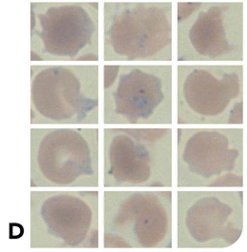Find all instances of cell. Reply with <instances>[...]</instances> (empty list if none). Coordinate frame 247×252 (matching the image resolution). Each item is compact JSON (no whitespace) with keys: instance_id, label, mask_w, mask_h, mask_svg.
I'll list each match as a JSON object with an SVG mask.
<instances>
[{"instance_id":"6da1fadb","label":"cell","mask_w":247,"mask_h":252,"mask_svg":"<svg viewBox=\"0 0 247 252\" xmlns=\"http://www.w3.org/2000/svg\"><path fill=\"white\" fill-rule=\"evenodd\" d=\"M176 126H105L103 188L175 187Z\"/></svg>"},{"instance_id":"7a4b0ae2","label":"cell","mask_w":247,"mask_h":252,"mask_svg":"<svg viewBox=\"0 0 247 252\" xmlns=\"http://www.w3.org/2000/svg\"><path fill=\"white\" fill-rule=\"evenodd\" d=\"M176 127L174 189H246V126Z\"/></svg>"},{"instance_id":"3957f363","label":"cell","mask_w":247,"mask_h":252,"mask_svg":"<svg viewBox=\"0 0 247 252\" xmlns=\"http://www.w3.org/2000/svg\"><path fill=\"white\" fill-rule=\"evenodd\" d=\"M246 189H173V250H227L246 230Z\"/></svg>"},{"instance_id":"277c9868","label":"cell","mask_w":247,"mask_h":252,"mask_svg":"<svg viewBox=\"0 0 247 252\" xmlns=\"http://www.w3.org/2000/svg\"><path fill=\"white\" fill-rule=\"evenodd\" d=\"M173 189L105 188L104 247L173 250Z\"/></svg>"},{"instance_id":"5b68a950","label":"cell","mask_w":247,"mask_h":252,"mask_svg":"<svg viewBox=\"0 0 247 252\" xmlns=\"http://www.w3.org/2000/svg\"><path fill=\"white\" fill-rule=\"evenodd\" d=\"M241 88L235 70L192 69L182 85L185 107L175 111V126H246Z\"/></svg>"},{"instance_id":"8992f818","label":"cell","mask_w":247,"mask_h":252,"mask_svg":"<svg viewBox=\"0 0 247 252\" xmlns=\"http://www.w3.org/2000/svg\"><path fill=\"white\" fill-rule=\"evenodd\" d=\"M113 109L106 126H175V111L162 79L144 68L133 67L116 75Z\"/></svg>"},{"instance_id":"52a82bcc","label":"cell","mask_w":247,"mask_h":252,"mask_svg":"<svg viewBox=\"0 0 247 252\" xmlns=\"http://www.w3.org/2000/svg\"><path fill=\"white\" fill-rule=\"evenodd\" d=\"M110 33L114 52L128 60L154 57L171 42L170 23L159 8L143 7L124 13Z\"/></svg>"},{"instance_id":"ba28073f","label":"cell","mask_w":247,"mask_h":252,"mask_svg":"<svg viewBox=\"0 0 247 252\" xmlns=\"http://www.w3.org/2000/svg\"><path fill=\"white\" fill-rule=\"evenodd\" d=\"M75 130L52 129L40 145L39 167L55 186L73 185L80 176L93 172L91 148Z\"/></svg>"},{"instance_id":"9c48e42d","label":"cell","mask_w":247,"mask_h":252,"mask_svg":"<svg viewBox=\"0 0 247 252\" xmlns=\"http://www.w3.org/2000/svg\"><path fill=\"white\" fill-rule=\"evenodd\" d=\"M37 111L54 121H63L77 112L79 83L68 69L55 67L41 71L32 86Z\"/></svg>"},{"instance_id":"30bf717a","label":"cell","mask_w":247,"mask_h":252,"mask_svg":"<svg viewBox=\"0 0 247 252\" xmlns=\"http://www.w3.org/2000/svg\"><path fill=\"white\" fill-rule=\"evenodd\" d=\"M43 218L49 231L68 246H77L90 230L93 212L79 197L61 194L50 197L43 205Z\"/></svg>"},{"instance_id":"8fae6325","label":"cell","mask_w":247,"mask_h":252,"mask_svg":"<svg viewBox=\"0 0 247 252\" xmlns=\"http://www.w3.org/2000/svg\"><path fill=\"white\" fill-rule=\"evenodd\" d=\"M75 8V7H74ZM65 24L60 8L52 10L45 15L43 24V40L47 50L55 56H74L88 42L93 34V21L81 10L69 23L70 7H65ZM74 11V10H73ZM73 14V13H72Z\"/></svg>"},{"instance_id":"7c38bea8","label":"cell","mask_w":247,"mask_h":252,"mask_svg":"<svg viewBox=\"0 0 247 252\" xmlns=\"http://www.w3.org/2000/svg\"><path fill=\"white\" fill-rule=\"evenodd\" d=\"M220 14L218 8H211L200 15L189 31L190 42L196 53L201 56L217 59L227 56L231 51Z\"/></svg>"},{"instance_id":"4fadbf2b","label":"cell","mask_w":247,"mask_h":252,"mask_svg":"<svg viewBox=\"0 0 247 252\" xmlns=\"http://www.w3.org/2000/svg\"><path fill=\"white\" fill-rule=\"evenodd\" d=\"M194 4H189V3H186V4H180L179 5V20H182V19H185L187 17V15L189 14H191L195 9V7H199L200 5L198 6H195L194 8H191Z\"/></svg>"}]
</instances>
